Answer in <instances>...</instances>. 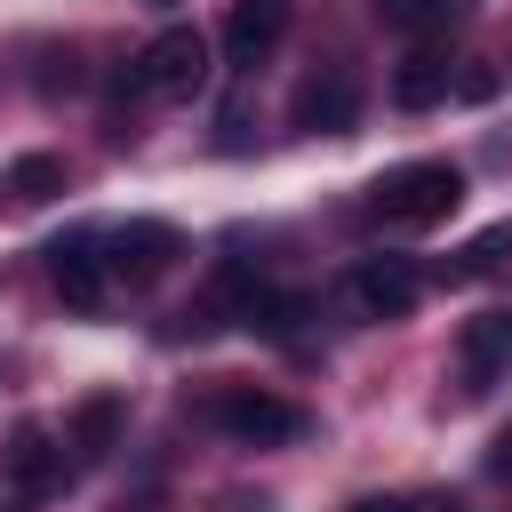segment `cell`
<instances>
[{"instance_id": "6da1fadb", "label": "cell", "mask_w": 512, "mask_h": 512, "mask_svg": "<svg viewBox=\"0 0 512 512\" xmlns=\"http://www.w3.org/2000/svg\"><path fill=\"white\" fill-rule=\"evenodd\" d=\"M456 200H464V168L456 160H408V168L368 184V216L392 224V232H432V224L456 216Z\"/></svg>"}, {"instance_id": "7a4b0ae2", "label": "cell", "mask_w": 512, "mask_h": 512, "mask_svg": "<svg viewBox=\"0 0 512 512\" xmlns=\"http://www.w3.org/2000/svg\"><path fill=\"white\" fill-rule=\"evenodd\" d=\"M200 416H208L216 432H232L240 448H288V440L312 432V416H304L296 400H280V392H264V384H232V376H216V384L200 392Z\"/></svg>"}, {"instance_id": "3957f363", "label": "cell", "mask_w": 512, "mask_h": 512, "mask_svg": "<svg viewBox=\"0 0 512 512\" xmlns=\"http://www.w3.org/2000/svg\"><path fill=\"white\" fill-rule=\"evenodd\" d=\"M200 80H208V32H200V24L152 32V40L136 48V64H128V88L152 96V104H176V96H192Z\"/></svg>"}, {"instance_id": "277c9868", "label": "cell", "mask_w": 512, "mask_h": 512, "mask_svg": "<svg viewBox=\"0 0 512 512\" xmlns=\"http://www.w3.org/2000/svg\"><path fill=\"white\" fill-rule=\"evenodd\" d=\"M48 280L72 312H104L112 296V264H104V224H80L64 240H48Z\"/></svg>"}, {"instance_id": "5b68a950", "label": "cell", "mask_w": 512, "mask_h": 512, "mask_svg": "<svg viewBox=\"0 0 512 512\" xmlns=\"http://www.w3.org/2000/svg\"><path fill=\"white\" fill-rule=\"evenodd\" d=\"M288 120H296L304 136H344V128H360V72H352V64L304 72L296 96H288Z\"/></svg>"}, {"instance_id": "8992f818", "label": "cell", "mask_w": 512, "mask_h": 512, "mask_svg": "<svg viewBox=\"0 0 512 512\" xmlns=\"http://www.w3.org/2000/svg\"><path fill=\"white\" fill-rule=\"evenodd\" d=\"M176 256H184V240H176V224H160V216L104 224V264H112V280H128V288H152Z\"/></svg>"}, {"instance_id": "52a82bcc", "label": "cell", "mask_w": 512, "mask_h": 512, "mask_svg": "<svg viewBox=\"0 0 512 512\" xmlns=\"http://www.w3.org/2000/svg\"><path fill=\"white\" fill-rule=\"evenodd\" d=\"M344 296H352L360 320H408L416 296H424V272H416L408 256H360L352 280H344Z\"/></svg>"}, {"instance_id": "ba28073f", "label": "cell", "mask_w": 512, "mask_h": 512, "mask_svg": "<svg viewBox=\"0 0 512 512\" xmlns=\"http://www.w3.org/2000/svg\"><path fill=\"white\" fill-rule=\"evenodd\" d=\"M288 24H296V0H232V16H224V32H216V56H224L232 72H256V64L288 40Z\"/></svg>"}, {"instance_id": "9c48e42d", "label": "cell", "mask_w": 512, "mask_h": 512, "mask_svg": "<svg viewBox=\"0 0 512 512\" xmlns=\"http://www.w3.org/2000/svg\"><path fill=\"white\" fill-rule=\"evenodd\" d=\"M512 376V312H472L464 328H456V384L480 400V392H496Z\"/></svg>"}, {"instance_id": "30bf717a", "label": "cell", "mask_w": 512, "mask_h": 512, "mask_svg": "<svg viewBox=\"0 0 512 512\" xmlns=\"http://www.w3.org/2000/svg\"><path fill=\"white\" fill-rule=\"evenodd\" d=\"M0 480H8L16 496H48V488L64 480V448H56L40 424H16L8 448H0Z\"/></svg>"}, {"instance_id": "8fae6325", "label": "cell", "mask_w": 512, "mask_h": 512, "mask_svg": "<svg viewBox=\"0 0 512 512\" xmlns=\"http://www.w3.org/2000/svg\"><path fill=\"white\" fill-rule=\"evenodd\" d=\"M120 416H128V408H120V392H88V400L72 408V432H64V440H72V456H80V464L112 456V448H120Z\"/></svg>"}, {"instance_id": "7c38bea8", "label": "cell", "mask_w": 512, "mask_h": 512, "mask_svg": "<svg viewBox=\"0 0 512 512\" xmlns=\"http://www.w3.org/2000/svg\"><path fill=\"white\" fill-rule=\"evenodd\" d=\"M448 88H456V72H448V56H432V48L400 56V72H392V104H400V112H424V104H440Z\"/></svg>"}, {"instance_id": "4fadbf2b", "label": "cell", "mask_w": 512, "mask_h": 512, "mask_svg": "<svg viewBox=\"0 0 512 512\" xmlns=\"http://www.w3.org/2000/svg\"><path fill=\"white\" fill-rule=\"evenodd\" d=\"M376 16L392 32H448V24L472 16V0H376Z\"/></svg>"}, {"instance_id": "5bb4252c", "label": "cell", "mask_w": 512, "mask_h": 512, "mask_svg": "<svg viewBox=\"0 0 512 512\" xmlns=\"http://www.w3.org/2000/svg\"><path fill=\"white\" fill-rule=\"evenodd\" d=\"M8 192H16L24 208H48V200L64 192V160H56V152H24V160L8 168Z\"/></svg>"}, {"instance_id": "9a60e30c", "label": "cell", "mask_w": 512, "mask_h": 512, "mask_svg": "<svg viewBox=\"0 0 512 512\" xmlns=\"http://www.w3.org/2000/svg\"><path fill=\"white\" fill-rule=\"evenodd\" d=\"M504 248H512V232H480L456 264H440V280H480V272H496V256H504Z\"/></svg>"}, {"instance_id": "2e32d148", "label": "cell", "mask_w": 512, "mask_h": 512, "mask_svg": "<svg viewBox=\"0 0 512 512\" xmlns=\"http://www.w3.org/2000/svg\"><path fill=\"white\" fill-rule=\"evenodd\" d=\"M448 96H464V104H488V96H496V64H464Z\"/></svg>"}, {"instance_id": "e0dca14e", "label": "cell", "mask_w": 512, "mask_h": 512, "mask_svg": "<svg viewBox=\"0 0 512 512\" xmlns=\"http://www.w3.org/2000/svg\"><path fill=\"white\" fill-rule=\"evenodd\" d=\"M248 144V104H224L216 112V152H240Z\"/></svg>"}, {"instance_id": "ac0fdd59", "label": "cell", "mask_w": 512, "mask_h": 512, "mask_svg": "<svg viewBox=\"0 0 512 512\" xmlns=\"http://www.w3.org/2000/svg\"><path fill=\"white\" fill-rule=\"evenodd\" d=\"M344 512H416V504H408V496H352Z\"/></svg>"}, {"instance_id": "d6986e66", "label": "cell", "mask_w": 512, "mask_h": 512, "mask_svg": "<svg viewBox=\"0 0 512 512\" xmlns=\"http://www.w3.org/2000/svg\"><path fill=\"white\" fill-rule=\"evenodd\" d=\"M488 472H496V480H512V432H496V448H488Z\"/></svg>"}, {"instance_id": "ffe728a7", "label": "cell", "mask_w": 512, "mask_h": 512, "mask_svg": "<svg viewBox=\"0 0 512 512\" xmlns=\"http://www.w3.org/2000/svg\"><path fill=\"white\" fill-rule=\"evenodd\" d=\"M152 8H168V0H152Z\"/></svg>"}]
</instances>
